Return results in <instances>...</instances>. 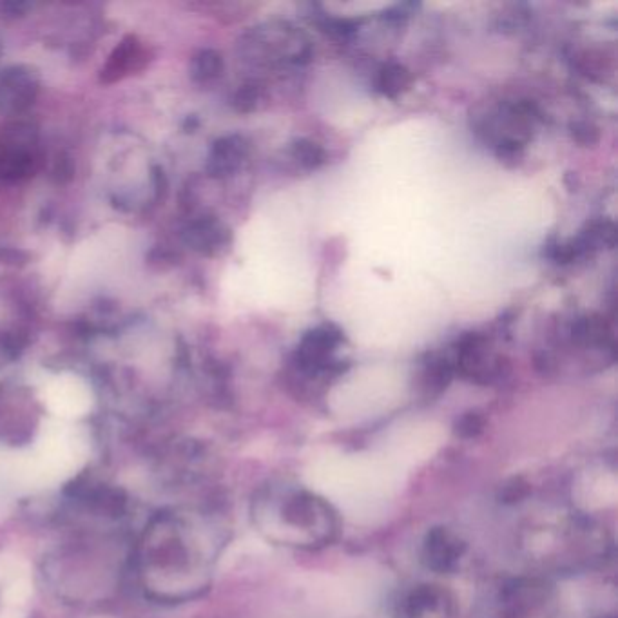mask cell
<instances>
[{
	"mask_svg": "<svg viewBox=\"0 0 618 618\" xmlns=\"http://www.w3.org/2000/svg\"><path fill=\"white\" fill-rule=\"evenodd\" d=\"M243 53L256 64H303L309 62L310 46L300 29L290 24H267L254 29L242 44Z\"/></svg>",
	"mask_w": 618,
	"mask_h": 618,
	"instance_id": "cell-2",
	"label": "cell"
},
{
	"mask_svg": "<svg viewBox=\"0 0 618 618\" xmlns=\"http://www.w3.org/2000/svg\"><path fill=\"white\" fill-rule=\"evenodd\" d=\"M571 135L582 145H593L599 142V129L590 122L571 124Z\"/></svg>",
	"mask_w": 618,
	"mask_h": 618,
	"instance_id": "cell-13",
	"label": "cell"
},
{
	"mask_svg": "<svg viewBox=\"0 0 618 618\" xmlns=\"http://www.w3.org/2000/svg\"><path fill=\"white\" fill-rule=\"evenodd\" d=\"M39 77L26 66H13L0 75V109L8 115L28 111L39 97Z\"/></svg>",
	"mask_w": 618,
	"mask_h": 618,
	"instance_id": "cell-3",
	"label": "cell"
},
{
	"mask_svg": "<svg viewBox=\"0 0 618 618\" xmlns=\"http://www.w3.org/2000/svg\"><path fill=\"white\" fill-rule=\"evenodd\" d=\"M185 242L189 243L194 251L213 256L227 247L229 231L214 218H202L187 229Z\"/></svg>",
	"mask_w": 618,
	"mask_h": 618,
	"instance_id": "cell-6",
	"label": "cell"
},
{
	"mask_svg": "<svg viewBox=\"0 0 618 618\" xmlns=\"http://www.w3.org/2000/svg\"><path fill=\"white\" fill-rule=\"evenodd\" d=\"M142 58L140 42L135 37H126L118 44V48L109 57L106 68L102 71L104 82H115L118 78L126 77L136 68V62Z\"/></svg>",
	"mask_w": 618,
	"mask_h": 618,
	"instance_id": "cell-7",
	"label": "cell"
},
{
	"mask_svg": "<svg viewBox=\"0 0 618 618\" xmlns=\"http://www.w3.org/2000/svg\"><path fill=\"white\" fill-rule=\"evenodd\" d=\"M292 156L305 169H318L319 165L325 162V151L321 149V145L307 138H300L292 144Z\"/></svg>",
	"mask_w": 618,
	"mask_h": 618,
	"instance_id": "cell-11",
	"label": "cell"
},
{
	"mask_svg": "<svg viewBox=\"0 0 618 618\" xmlns=\"http://www.w3.org/2000/svg\"><path fill=\"white\" fill-rule=\"evenodd\" d=\"M260 98V87L256 86V84H247V86L238 89L232 104L236 107V111H240V113H251L258 106Z\"/></svg>",
	"mask_w": 618,
	"mask_h": 618,
	"instance_id": "cell-12",
	"label": "cell"
},
{
	"mask_svg": "<svg viewBox=\"0 0 618 618\" xmlns=\"http://www.w3.org/2000/svg\"><path fill=\"white\" fill-rule=\"evenodd\" d=\"M223 58L214 49H202L191 62V77L198 84L213 82L218 77H222Z\"/></svg>",
	"mask_w": 618,
	"mask_h": 618,
	"instance_id": "cell-10",
	"label": "cell"
},
{
	"mask_svg": "<svg viewBox=\"0 0 618 618\" xmlns=\"http://www.w3.org/2000/svg\"><path fill=\"white\" fill-rule=\"evenodd\" d=\"M412 82V77L408 73V69L396 62H390L387 66H383L379 75H377L376 86L377 91L385 97L396 98L405 93L408 86Z\"/></svg>",
	"mask_w": 618,
	"mask_h": 618,
	"instance_id": "cell-9",
	"label": "cell"
},
{
	"mask_svg": "<svg viewBox=\"0 0 618 618\" xmlns=\"http://www.w3.org/2000/svg\"><path fill=\"white\" fill-rule=\"evenodd\" d=\"M341 343V332L334 325H323L310 330L301 339L298 348V365L307 372H318L329 368L330 356Z\"/></svg>",
	"mask_w": 618,
	"mask_h": 618,
	"instance_id": "cell-4",
	"label": "cell"
},
{
	"mask_svg": "<svg viewBox=\"0 0 618 618\" xmlns=\"http://www.w3.org/2000/svg\"><path fill=\"white\" fill-rule=\"evenodd\" d=\"M571 338L582 347H606L611 341L608 325L599 316L577 319L571 327Z\"/></svg>",
	"mask_w": 618,
	"mask_h": 618,
	"instance_id": "cell-8",
	"label": "cell"
},
{
	"mask_svg": "<svg viewBox=\"0 0 618 618\" xmlns=\"http://www.w3.org/2000/svg\"><path fill=\"white\" fill-rule=\"evenodd\" d=\"M249 153V144L242 136H223L216 140L207 160V173L213 178H227L242 167Z\"/></svg>",
	"mask_w": 618,
	"mask_h": 618,
	"instance_id": "cell-5",
	"label": "cell"
},
{
	"mask_svg": "<svg viewBox=\"0 0 618 618\" xmlns=\"http://www.w3.org/2000/svg\"><path fill=\"white\" fill-rule=\"evenodd\" d=\"M191 530L189 522L173 512H160L145 526L131 550V568L149 599L178 604L205 588V559Z\"/></svg>",
	"mask_w": 618,
	"mask_h": 618,
	"instance_id": "cell-1",
	"label": "cell"
}]
</instances>
